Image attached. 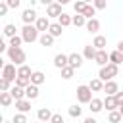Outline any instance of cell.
I'll list each match as a JSON object with an SVG mask.
<instances>
[{"label": "cell", "instance_id": "cell-1", "mask_svg": "<svg viewBox=\"0 0 123 123\" xmlns=\"http://www.w3.org/2000/svg\"><path fill=\"white\" fill-rule=\"evenodd\" d=\"M8 58H10V62H13V65H17V67H21V65H25V60H27V54H25V50L23 48H8Z\"/></svg>", "mask_w": 123, "mask_h": 123}, {"label": "cell", "instance_id": "cell-2", "mask_svg": "<svg viewBox=\"0 0 123 123\" xmlns=\"http://www.w3.org/2000/svg\"><path fill=\"white\" fill-rule=\"evenodd\" d=\"M119 73V65H115V63H108L106 67H100V71H98V79H102L104 83H108V81H113V77Z\"/></svg>", "mask_w": 123, "mask_h": 123}, {"label": "cell", "instance_id": "cell-3", "mask_svg": "<svg viewBox=\"0 0 123 123\" xmlns=\"http://www.w3.org/2000/svg\"><path fill=\"white\" fill-rule=\"evenodd\" d=\"M21 38H23V42H35V40H38L40 38L38 37V29L35 25H25L21 29Z\"/></svg>", "mask_w": 123, "mask_h": 123}, {"label": "cell", "instance_id": "cell-4", "mask_svg": "<svg viewBox=\"0 0 123 123\" xmlns=\"http://www.w3.org/2000/svg\"><path fill=\"white\" fill-rule=\"evenodd\" d=\"M77 100L81 104H90L92 102V90L88 85H79L77 86Z\"/></svg>", "mask_w": 123, "mask_h": 123}, {"label": "cell", "instance_id": "cell-5", "mask_svg": "<svg viewBox=\"0 0 123 123\" xmlns=\"http://www.w3.org/2000/svg\"><path fill=\"white\" fill-rule=\"evenodd\" d=\"M2 79L10 81V83H15V79H17V69H15L13 63H4V65H2Z\"/></svg>", "mask_w": 123, "mask_h": 123}, {"label": "cell", "instance_id": "cell-6", "mask_svg": "<svg viewBox=\"0 0 123 123\" xmlns=\"http://www.w3.org/2000/svg\"><path fill=\"white\" fill-rule=\"evenodd\" d=\"M63 12H62V4L60 2H50L46 6V17H60Z\"/></svg>", "mask_w": 123, "mask_h": 123}, {"label": "cell", "instance_id": "cell-7", "mask_svg": "<svg viewBox=\"0 0 123 123\" xmlns=\"http://www.w3.org/2000/svg\"><path fill=\"white\" fill-rule=\"evenodd\" d=\"M21 19H23V23H25V25H33V23H37V19H38V15H37V12H35L33 8H27V10L23 12V15H21Z\"/></svg>", "mask_w": 123, "mask_h": 123}, {"label": "cell", "instance_id": "cell-8", "mask_svg": "<svg viewBox=\"0 0 123 123\" xmlns=\"http://www.w3.org/2000/svg\"><path fill=\"white\" fill-rule=\"evenodd\" d=\"M50 25H52V23L48 21V17H46V15H40V17L37 19V23H35V27L38 29V33H42V35H44V33H48Z\"/></svg>", "mask_w": 123, "mask_h": 123}, {"label": "cell", "instance_id": "cell-9", "mask_svg": "<svg viewBox=\"0 0 123 123\" xmlns=\"http://www.w3.org/2000/svg\"><path fill=\"white\" fill-rule=\"evenodd\" d=\"M94 62H96L100 67H106V65L110 63V54H108L106 50H98V52H96V58H94Z\"/></svg>", "mask_w": 123, "mask_h": 123}, {"label": "cell", "instance_id": "cell-10", "mask_svg": "<svg viewBox=\"0 0 123 123\" xmlns=\"http://www.w3.org/2000/svg\"><path fill=\"white\" fill-rule=\"evenodd\" d=\"M54 65H56L58 69L67 67V65H69V56H65V54H56V56H54Z\"/></svg>", "mask_w": 123, "mask_h": 123}, {"label": "cell", "instance_id": "cell-11", "mask_svg": "<svg viewBox=\"0 0 123 123\" xmlns=\"http://www.w3.org/2000/svg\"><path fill=\"white\" fill-rule=\"evenodd\" d=\"M104 92H106V96H115L119 92V85L115 81H108V83H104Z\"/></svg>", "mask_w": 123, "mask_h": 123}, {"label": "cell", "instance_id": "cell-12", "mask_svg": "<svg viewBox=\"0 0 123 123\" xmlns=\"http://www.w3.org/2000/svg\"><path fill=\"white\" fill-rule=\"evenodd\" d=\"M104 108L108 110V113H110V111H115V110H119L115 96H106V98H104Z\"/></svg>", "mask_w": 123, "mask_h": 123}, {"label": "cell", "instance_id": "cell-13", "mask_svg": "<svg viewBox=\"0 0 123 123\" xmlns=\"http://www.w3.org/2000/svg\"><path fill=\"white\" fill-rule=\"evenodd\" d=\"M69 65H71L73 69H79V67L83 65V56H81V54H77V52L69 54Z\"/></svg>", "mask_w": 123, "mask_h": 123}, {"label": "cell", "instance_id": "cell-14", "mask_svg": "<svg viewBox=\"0 0 123 123\" xmlns=\"http://www.w3.org/2000/svg\"><path fill=\"white\" fill-rule=\"evenodd\" d=\"M44 81H46V75H44L42 71H33V75H31V85L40 86Z\"/></svg>", "mask_w": 123, "mask_h": 123}, {"label": "cell", "instance_id": "cell-15", "mask_svg": "<svg viewBox=\"0 0 123 123\" xmlns=\"http://www.w3.org/2000/svg\"><path fill=\"white\" fill-rule=\"evenodd\" d=\"M52 115H54V113H52L48 108H40V110L37 111V117H38V121H42V123H44V121H46V123L52 121Z\"/></svg>", "mask_w": 123, "mask_h": 123}, {"label": "cell", "instance_id": "cell-16", "mask_svg": "<svg viewBox=\"0 0 123 123\" xmlns=\"http://www.w3.org/2000/svg\"><path fill=\"white\" fill-rule=\"evenodd\" d=\"M106 44H108V38H106L104 35H96V37H94V40H92V46H94L96 50H104V48H106Z\"/></svg>", "mask_w": 123, "mask_h": 123}, {"label": "cell", "instance_id": "cell-17", "mask_svg": "<svg viewBox=\"0 0 123 123\" xmlns=\"http://www.w3.org/2000/svg\"><path fill=\"white\" fill-rule=\"evenodd\" d=\"M96 52H98V50H96L92 44H86V46L83 48V58H85V60H94V58H96Z\"/></svg>", "mask_w": 123, "mask_h": 123}, {"label": "cell", "instance_id": "cell-18", "mask_svg": "<svg viewBox=\"0 0 123 123\" xmlns=\"http://www.w3.org/2000/svg\"><path fill=\"white\" fill-rule=\"evenodd\" d=\"M10 94L13 96V100L15 102H19V100H25V88H19V86H12V90H10Z\"/></svg>", "mask_w": 123, "mask_h": 123}, {"label": "cell", "instance_id": "cell-19", "mask_svg": "<svg viewBox=\"0 0 123 123\" xmlns=\"http://www.w3.org/2000/svg\"><path fill=\"white\" fill-rule=\"evenodd\" d=\"M88 106H90L88 110H90L92 113H98V111L104 110V100H100V98H92V102H90Z\"/></svg>", "mask_w": 123, "mask_h": 123}, {"label": "cell", "instance_id": "cell-20", "mask_svg": "<svg viewBox=\"0 0 123 123\" xmlns=\"http://www.w3.org/2000/svg\"><path fill=\"white\" fill-rule=\"evenodd\" d=\"M15 108H17V113H27L29 110H31V100H19V102H15Z\"/></svg>", "mask_w": 123, "mask_h": 123}, {"label": "cell", "instance_id": "cell-21", "mask_svg": "<svg viewBox=\"0 0 123 123\" xmlns=\"http://www.w3.org/2000/svg\"><path fill=\"white\" fill-rule=\"evenodd\" d=\"M38 86H35V85H31V86H27L25 88V98L27 100H35V98H38Z\"/></svg>", "mask_w": 123, "mask_h": 123}, {"label": "cell", "instance_id": "cell-22", "mask_svg": "<svg viewBox=\"0 0 123 123\" xmlns=\"http://www.w3.org/2000/svg\"><path fill=\"white\" fill-rule=\"evenodd\" d=\"M88 86H90L92 92H100V90H104V81L96 77V79H92V81L88 83Z\"/></svg>", "mask_w": 123, "mask_h": 123}, {"label": "cell", "instance_id": "cell-23", "mask_svg": "<svg viewBox=\"0 0 123 123\" xmlns=\"http://www.w3.org/2000/svg\"><path fill=\"white\" fill-rule=\"evenodd\" d=\"M85 29H86L88 33H98V31H100V21H98V19H88Z\"/></svg>", "mask_w": 123, "mask_h": 123}, {"label": "cell", "instance_id": "cell-24", "mask_svg": "<svg viewBox=\"0 0 123 123\" xmlns=\"http://www.w3.org/2000/svg\"><path fill=\"white\" fill-rule=\"evenodd\" d=\"M110 63H115V65L123 63V54H121L119 50H113V52H110Z\"/></svg>", "mask_w": 123, "mask_h": 123}, {"label": "cell", "instance_id": "cell-25", "mask_svg": "<svg viewBox=\"0 0 123 123\" xmlns=\"http://www.w3.org/2000/svg\"><path fill=\"white\" fill-rule=\"evenodd\" d=\"M58 23L65 29V27H69V25H73V17L71 15H67V13H62L60 17H58Z\"/></svg>", "mask_w": 123, "mask_h": 123}, {"label": "cell", "instance_id": "cell-26", "mask_svg": "<svg viewBox=\"0 0 123 123\" xmlns=\"http://www.w3.org/2000/svg\"><path fill=\"white\" fill-rule=\"evenodd\" d=\"M48 33L56 38V37H62V33H63V27L60 25V23H52L50 25V29H48Z\"/></svg>", "mask_w": 123, "mask_h": 123}, {"label": "cell", "instance_id": "cell-27", "mask_svg": "<svg viewBox=\"0 0 123 123\" xmlns=\"http://www.w3.org/2000/svg\"><path fill=\"white\" fill-rule=\"evenodd\" d=\"M38 42H40L42 46H46V48H48V46H52V44H54V37H52L50 33H44V35H40Z\"/></svg>", "mask_w": 123, "mask_h": 123}, {"label": "cell", "instance_id": "cell-28", "mask_svg": "<svg viewBox=\"0 0 123 123\" xmlns=\"http://www.w3.org/2000/svg\"><path fill=\"white\" fill-rule=\"evenodd\" d=\"M12 102H13V96H12L10 92H0V104H2L4 108H10Z\"/></svg>", "mask_w": 123, "mask_h": 123}, {"label": "cell", "instance_id": "cell-29", "mask_svg": "<svg viewBox=\"0 0 123 123\" xmlns=\"http://www.w3.org/2000/svg\"><path fill=\"white\" fill-rule=\"evenodd\" d=\"M31 75H33V71H31V67H29V65H21V67H17V77L31 79Z\"/></svg>", "mask_w": 123, "mask_h": 123}, {"label": "cell", "instance_id": "cell-30", "mask_svg": "<svg viewBox=\"0 0 123 123\" xmlns=\"http://www.w3.org/2000/svg\"><path fill=\"white\" fill-rule=\"evenodd\" d=\"M15 31H17V29H15V25H13V23H8V25L4 27V37L13 38V37H17V35H15Z\"/></svg>", "mask_w": 123, "mask_h": 123}, {"label": "cell", "instance_id": "cell-31", "mask_svg": "<svg viewBox=\"0 0 123 123\" xmlns=\"http://www.w3.org/2000/svg\"><path fill=\"white\" fill-rule=\"evenodd\" d=\"M73 25H75V27H86V17L81 15V13L73 15Z\"/></svg>", "mask_w": 123, "mask_h": 123}, {"label": "cell", "instance_id": "cell-32", "mask_svg": "<svg viewBox=\"0 0 123 123\" xmlns=\"http://www.w3.org/2000/svg\"><path fill=\"white\" fill-rule=\"evenodd\" d=\"M121 119H123V115L119 113V110H115V111H110V113H108V121H110V123H119Z\"/></svg>", "mask_w": 123, "mask_h": 123}, {"label": "cell", "instance_id": "cell-33", "mask_svg": "<svg viewBox=\"0 0 123 123\" xmlns=\"http://www.w3.org/2000/svg\"><path fill=\"white\" fill-rule=\"evenodd\" d=\"M15 86H19V88H27V86H31V79L17 77V79H15Z\"/></svg>", "mask_w": 123, "mask_h": 123}, {"label": "cell", "instance_id": "cell-34", "mask_svg": "<svg viewBox=\"0 0 123 123\" xmlns=\"http://www.w3.org/2000/svg\"><path fill=\"white\" fill-rule=\"evenodd\" d=\"M83 113V108L79 106V104H73V106H69V115L71 117H79Z\"/></svg>", "mask_w": 123, "mask_h": 123}, {"label": "cell", "instance_id": "cell-35", "mask_svg": "<svg viewBox=\"0 0 123 123\" xmlns=\"http://www.w3.org/2000/svg\"><path fill=\"white\" fill-rule=\"evenodd\" d=\"M86 6H88V2H75V4H73V8H75V12H77V13H81V15L85 13V10H86Z\"/></svg>", "mask_w": 123, "mask_h": 123}, {"label": "cell", "instance_id": "cell-36", "mask_svg": "<svg viewBox=\"0 0 123 123\" xmlns=\"http://www.w3.org/2000/svg\"><path fill=\"white\" fill-rule=\"evenodd\" d=\"M73 73H75V69H73L71 65H67V67H63V69H62V79H71V77H73Z\"/></svg>", "mask_w": 123, "mask_h": 123}, {"label": "cell", "instance_id": "cell-37", "mask_svg": "<svg viewBox=\"0 0 123 123\" xmlns=\"http://www.w3.org/2000/svg\"><path fill=\"white\" fill-rule=\"evenodd\" d=\"M94 13H96V8H94V6H90V4H88V6H86V10H85V13H83V15H85V17H86V21H88V19H94V17H92V15H94Z\"/></svg>", "mask_w": 123, "mask_h": 123}, {"label": "cell", "instance_id": "cell-38", "mask_svg": "<svg viewBox=\"0 0 123 123\" xmlns=\"http://www.w3.org/2000/svg\"><path fill=\"white\" fill-rule=\"evenodd\" d=\"M0 90L2 92H10L12 90V83L6 81V79H0Z\"/></svg>", "mask_w": 123, "mask_h": 123}, {"label": "cell", "instance_id": "cell-39", "mask_svg": "<svg viewBox=\"0 0 123 123\" xmlns=\"http://www.w3.org/2000/svg\"><path fill=\"white\" fill-rule=\"evenodd\" d=\"M21 42H23L21 37H13V38H10V46H12V48H21Z\"/></svg>", "mask_w": 123, "mask_h": 123}, {"label": "cell", "instance_id": "cell-40", "mask_svg": "<svg viewBox=\"0 0 123 123\" xmlns=\"http://www.w3.org/2000/svg\"><path fill=\"white\" fill-rule=\"evenodd\" d=\"M12 123H27V115L25 113H15L13 119H12Z\"/></svg>", "mask_w": 123, "mask_h": 123}, {"label": "cell", "instance_id": "cell-41", "mask_svg": "<svg viewBox=\"0 0 123 123\" xmlns=\"http://www.w3.org/2000/svg\"><path fill=\"white\" fill-rule=\"evenodd\" d=\"M96 10H104L106 8V0H94V4H92Z\"/></svg>", "mask_w": 123, "mask_h": 123}, {"label": "cell", "instance_id": "cell-42", "mask_svg": "<svg viewBox=\"0 0 123 123\" xmlns=\"http://www.w3.org/2000/svg\"><path fill=\"white\" fill-rule=\"evenodd\" d=\"M50 123H65V121H63V117H62L60 113H54V115H52V121H50Z\"/></svg>", "mask_w": 123, "mask_h": 123}, {"label": "cell", "instance_id": "cell-43", "mask_svg": "<svg viewBox=\"0 0 123 123\" xmlns=\"http://www.w3.org/2000/svg\"><path fill=\"white\" fill-rule=\"evenodd\" d=\"M6 4H8V8H19L21 2H19V0H8Z\"/></svg>", "mask_w": 123, "mask_h": 123}, {"label": "cell", "instance_id": "cell-44", "mask_svg": "<svg viewBox=\"0 0 123 123\" xmlns=\"http://www.w3.org/2000/svg\"><path fill=\"white\" fill-rule=\"evenodd\" d=\"M115 100H117V106L121 108V106H123V92H121V90L115 94Z\"/></svg>", "mask_w": 123, "mask_h": 123}, {"label": "cell", "instance_id": "cell-45", "mask_svg": "<svg viewBox=\"0 0 123 123\" xmlns=\"http://www.w3.org/2000/svg\"><path fill=\"white\" fill-rule=\"evenodd\" d=\"M8 10H10V8H8V4H6V2H2V4H0V15H6V12H8Z\"/></svg>", "mask_w": 123, "mask_h": 123}, {"label": "cell", "instance_id": "cell-46", "mask_svg": "<svg viewBox=\"0 0 123 123\" xmlns=\"http://www.w3.org/2000/svg\"><path fill=\"white\" fill-rule=\"evenodd\" d=\"M115 50H119V52L123 54V40H119V42H117V48H115Z\"/></svg>", "mask_w": 123, "mask_h": 123}, {"label": "cell", "instance_id": "cell-47", "mask_svg": "<svg viewBox=\"0 0 123 123\" xmlns=\"http://www.w3.org/2000/svg\"><path fill=\"white\" fill-rule=\"evenodd\" d=\"M83 123H98V121H96V119H94V117H86V119H85V121H83Z\"/></svg>", "mask_w": 123, "mask_h": 123}, {"label": "cell", "instance_id": "cell-48", "mask_svg": "<svg viewBox=\"0 0 123 123\" xmlns=\"http://www.w3.org/2000/svg\"><path fill=\"white\" fill-rule=\"evenodd\" d=\"M119 113H121V115H123V106H121V108H119Z\"/></svg>", "mask_w": 123, "mask_h": 123}, {"label": "cell", "instance_id": "cell-49", "mask_svg": "<svg viewBox=\"0 0 123 123\" xmlns=\"http://www.w3.org/2000/svg\"><path fill=\"white\" fill-rule=\"evenodd\" d=\"M4 123H12V121H4Z\"/></svg>", "mask_w": 123, "mask_h": 123}]
</instances>
